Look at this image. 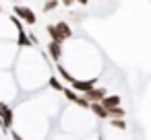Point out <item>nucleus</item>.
<instances>
[{"instance_id": "obj_1", "label": "nucleus", "mask_w": 151, "mask_h": 140, "mask_svg": "<svg viewBox=\"0 0 151 140\" xmlns=\"http://www.w3.org/2000/svg\"><path fill=\"white\" fill-rule=\"evenodd\" d=\"M62 68L73 80H87L97 82L104 72V56L89 39L70 37L60 48V60L56 64Z\"/></svg>"}, {"instance_id": "obj_2", "label": "nucleus", "mask_w": 151, "mask_h": 140, "mask_svg": "<svg viewBox=\"0 0 151 140\" xmlns=\"http://www.w3.org/2000/svg\"><path fill=\"white\" fill-rule=\"evenodd\" d=\"M13 68L17 87L23 93L42 91L52 76V62L37 45H19Z\"/></svg>"}, {"instance_id": "obj_3", "label": "nucleus", "mask_w": 151, "mask_h": 140, "mask_svg": "<svg viewBox=\"0 0 151 140\" xmlns=\"http://www.w3.org/2000/svg\"><path fill=\"white\" fill-rule=\"evenodd\" d=\"M58 117H60L62 132L70 134L75 138L95 132V119L89 117V109H83V107H77V105L68 103L66 107H62L58 111Z\"/></svg>"}, {"instance_id": "obj_4", "label": "nucleus", "mask_w": 151, "mask_h": 140, "mask_svg": "<svg viewBox=\"0 0 151 140\" xmlns=\"http://www.w3.org/2000/svg\"><path fill=\"white\" fill-rule=\"evenodd\" d=\"M19 87L11 70H0V103L11 105L19 99Z\"/></svg>"}, {"instance_id": "obj_5", "label": "nucleus", "mask_w": 151, "mask_h": 140, "mask_svg": "<svg viewBox=\"0 0 151 140\" xmlns=\"http://www.w3.org/2000/svg\"><path fill=\"white\" fill-rule=\"evenodd\" d=\"M23 25L13 17V15H4L0 13V41H17L23 37Z\"/></svg>"}, {"instance_id": "obj_6", "label": "nucleus", "mask_w": 151, "mask_h": 140, "mask_svg": "<svg viewBox=\"0 0 151 140\" xmlns=\"http://www.w3.org/2000/svg\"><path fill=\"white\" fill-rule=\"evenodd\" d=\"M19 52L17 41H0V70H11Z\"/></svg>"}, {"instance_id": "obj_7", "label": "nucleus", "mask_w": 151, "mask_h": 140, "mask_svg": "<svg viewBox=\"0 0 151 140\" xmlns=\"http://www.w3.org/2000/svg\"><path fill=\"white\" fill-rule=\"evenodd\" d=\"M21 25H27V27H33L37 23V17H35V11L29 9V6H15V15H13Z\"/></svg>"}, {"instance_id": "obj_8", "label": "nucleus", "mask_w": 151, "mask_h": 140, "mask_svg": "<svg viewBox=\"0 0 151 140\" xmlns=\"http://www.w3.org/2000/svg\"><path fill=\"white\" fill-rule=\"evenodd\" d=\"M99 105L108 111V109H114V107H120L122 105V97L118 95V93H114V95H106L101 101H99Z\"/></svg>"}, {"instance_id": "obj_9", "label": "nucleus", "mask_w": 151, "mask_h": 140, "mask_svg": "<svg viewBox=\"0 0 151 140\" xmlns=\"http://www.w3.org/2000/svg\"><path fill=\"white\" fill-rule=\"evenodd\" d=\"M46 140H77V138H75V136H70V134L58 132V134H52V136H48Z\"/></svg>"}, {"instance_id": "obj_10", "label": "nucleus", "mask_w": 151, "mask_h": 140, "mask_svg": "<svg viewBox=\"0 0 151 140\" xmlns=\"http://www.w3.org/2000/svg\"><path fill=\"white\" fill-rule=\"evenodd\" d=\"M58 0H44V13H50V11H56L58 9Z\"/></svg>"}, {"instance_id": "obj_11", "label": "nucleus", "mask_w": 151, "mask_h": 140, "mask_svg": "<svg viewBox=\"0 0 151 140\" xmlns=\"http://www.w3.org/2000/svg\"><path fill=\"white\" fill-rule=\"evenodd\" d=\"M85 140H101V138H99V134H97V132H91V134H87V136H85Z\"/></svg>"}]
</instances>
